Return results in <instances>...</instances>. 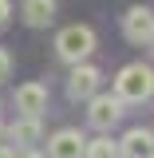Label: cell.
Instances as JSON below:
<instances>
[{
	"label": "cell",
	"instance_id": "12",
	"mask_svg": "<svg viewBox=\"0 0 154 158\" xmlns=\"http://www.w3.org/2000/svg\"><path fill=\"white\" fill-rule=\"evenodd\" d=\"M12 75V56H8V48H0V83Z\"/></svg>",
	"mask_w": 154,
	"mask_h": 158
},
{
	"label": "cell",
	"instance_id": "2",
	"mask_svg": "<svg viewBox=\"0 0 154 158\" xmlns=\"http://www.w3.org/2000/svg\"><path fill=\"white\" fill-rule=\"evenodd\" d=\"M56 52H59V59H67V63H83V59L95 52V32H91L87 24H71V28H63L56 36Z\"/></svg>",
	"mask_w": 154,
	"mask_h": 158
},
{
	"label": "cell",
	"instance_id": "4",
	"mask_svg": "<svg viewBox=\"0 0 154 158\" xmlns=\"http://www.w3.org/2000/svg\"><path fill=\"white\" fill-rule=\"evenodd\" d=\"M123 36L131 40V44H150L154 40V12L142 8V4H135V8L123 16Z\"/></svg>",
	"mask_w": 154,
	"mask_h": 158
},
{
	"label": "cell",
	"instance_id": "15",
	"mask_svg": "<svg viewBox=\"0 0 154 158\" xmlns=\"http://www.w3.org/2000/svg\"><path fill=\"white\" fill-rule=\"evenodd\" d=\"M0 158H12V146H8V142L0 146Z\"/></svg>",
	"mask_w": 154,
	"mask_h": 158
},
{
	"label": "cell",
	"instance_id": "7",
	"mask_svg": "<svg viewBox=\"0 0 154 158\" xmlns=\"http://www.w3.org/2000/svg\"><path fill=\"white\" fill-rule=\"evenodd\" d=\"M16 111L20 115H44L48 111V87L44 83H20L16 87Z\"/></svg>",
	"mask_w": 154,
	"mask_h": 158
},
{
	"label": "cell",
	"instance_id": "6",
	"mask_svg": "<svg viewBox=\"0 0 154 158\" xmlns=\"http://www.w3.org/2000/svg\"><path fill=\"white\" fill-rule=\"evenodd\" d=\"M99 83H103V71L91 67V63H75V71L67 79V95L71 99H91L99 91Z\"/></svg>",
	"mask_w": 154,
	"mask_h": 158
},
{
	"label": "cell",
	"instance_id": "11",
	"mask_svg": "<svg viewBox=\"0 0 154 158\" xmlns=\"http://www.w3.org/2000/svg\"><path fill=\"white\" fill-rule=\"evenodd\" d=\"M83 158H119V142H111L103 135V138H95V142L83 146Z\"/></svg>",
	"mask_w": 154,
	"mask_h": 158
},
{
	"label": "cell",
	"instance_id": "13",
	"mask_svg": "<svg viewBox=\"0 0 154 158\" xmlns=\"http://www.w3.org/2000/svg\"><path fill=\"white\" fill-rule=\"evenodd\" d=\"M12 158H44L36 146H12Z\"/></svg>",
	"mask_w": 154,
	"mask_h": 158
},
{
	"label": "cell",
	"instance_id": "17",
	"mask_svg": "<svg viewBox=\"0 0 154 158\" xmlns=\"http://www.w3.org/2000/svg\"><path fill=\"white\" fill-rule=\"evenodd\" d=\"M150 44H154V40H150Z\"/></svg>",
	"mask_w": 154,
	"mask_h": 158
},
{
	"label": "cell",
	"instance_id": "14",
	"mask_svg": "<svg viewBox=\"0 0 154 158\" xmlns=\"http://www.w3.org/2000/svg\"><path fill=\"white\" fill-rule=\"evenodd\" d=\"M8 20H12V4L0 0V28H8Z\"/></svg>",
	"mask_w": 154,
	"mask_h": 158
},
{
	"label": "cell",
	"instance_id": "9",
	"mask_svg": "<svg viewBox=\"0 0 154 158\" xmlns=\"http://www.w3.org/2000/svg\"><path fill=\"white\" fill-rule=\"evenodd\" d=\"M150 154H154V135L142 127L127 131V138L119 142V158H150Z\"/></svg>",
	"mask_w": 154,
	"mask_h": 158
},
{
	"label": "cell",
	"instance_id": "3",
	"mask_svg": "<svg viewBox=\"0 0 154 158\" xmlns=\"http://www.w3.org/2000/svg\"><path fill=\"white\" fill-rule=\"evenodd\" d=\"M119 118H123V99L119 95H91L87 99V123L95 127V131H111Z\"/></svg>",
	"mask_w": 154,
	"mask_h": 158
},
{
	"label": "cell",
	"instance_id": "10",
	"mask_svg": "<svg viewBox=\"0 0 154 158\" xmlns=\"http://www.w3.org/2000/svg\"><path fill=\"white\" fill-rule=\"evenodd\" d=\"M20 16L28 28H48L56 20V0H24L20 4Z\"/></svg>",
	"mask_w": 154,
	"mask_h": 158
},
{
	"label": "cell",
	"instance_id": "18",
	"mask_svg": "<svg viewBox=\"0 0 154 158\" xmlns=\"http://www.w3.org/2000/svg\"><path fill=\"white\" fill-rule=\"evenodd\" d=\"M150 158H154V154H150Z\"/></svg>",
	"mask_w": 154,
	"mask_h": 158
},
{
	"label": "cell",
	"instance_id": "8",
	"mask_svg": "<svg viewBox=\"0 0 154 158\" xmlns=\"http://www.w3.org/2000/svg\"><path fill=\"white\" fill-rule=\"evenodd\" d=\"M4 131H8V146H36L40 138H44L40 115H24V118H16L12 127H4Z\"/></svg>",
	"mask_w": 154,
	"mask_h": 158
},
{
	"label": "cell",
	"instance_id": "1",
	"mask_svg": "<svg viewBox=\"0 0 154 158\" xmlns=\"http://www.w3.org/2000/svg\"><path fill=\"white\" fill-rule=\"evenodd\" d=\"M115 95L123 103H142V99L154 95V71L146 63H127L115 75Z\"/></svg>",
	"mask_w": 154,
	"mask_h": 158
},
{
	"label": "cell",
	"instance_id": "16",
	"mask_svg": "<svg viewBox=\"0 0 154 158\" xmlns=\"http://www.w3.org/2000/svg\"><path fill=\"white\" fill-rule=\"evenodd\" d=\"M4 142H8V131H4V123H0V146H4Z\"/></svg>",
	"mask_w": 154,
	"mask_h": 158
},
{
	"label": "cell",
	"instance_id": "5",
	"mask_svg": "<svg viewBox=\"0 0 154 158\" xmlns=\"http://www.w3.org/2000/svg\"><path fill=\"white\" fill-rule=\"evenodd\" d=\"M83 146H87V138L75 127H63L48 138V158H83Z\"/></svg>",
	"mask_w": 154,
	"mask_h": 158
}]
</instances>
